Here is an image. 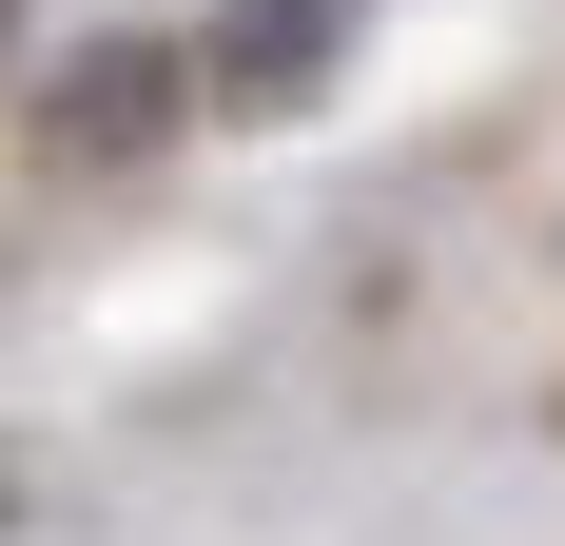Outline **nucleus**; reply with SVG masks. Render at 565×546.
<instances>
[{"label": "nucleus", "mask_w": 565, "mask_h": 546, "mask_svg": "<svg viewBox=\"0 0 565 546\" xmlns=\"http://www.w3.org/2000/svg\"><path fill=\"white\" fill-rule=\"evenodd\" d=\"M351 20H371V0H215L175 59H195V98H254V117H274V98H312V78H332Z\"/></svg>", "instance_id": "f257e3e1"}, {"label": "nucleus", "mask_w": 565, "mask_h": 546, "mask_svg": "<svg viewBox=\"0 0 565 546\" xmlns=\"http://www.w3.org/2000/svg\"><path fill=\"white\" fill-rule=\"evenodd\" d=\"M175 98H195V59L175 40H98V59H58V98H40V157H157Z\"/></svg>", "instance_id": "f03ea898"}, {"label": "nucleus", "mask_w": 565, "mask_h": 546, "mask_svg": "<svg viewBox=\"0 0 565 546\" xmlns=\"http://www.w3.org/2000/svg\"><path fill=\"white\" fill-rule=\"evenodd\" d=\"M0 527H20V489H0Z\"/></svg>", "instance_id": "7ed1b4c3"}, {"label": "nucleus", "mask_w": 565, "mask_h": 546, "mask_svg": "<svg viewBox=\"0 0 565 546\" xmlns=\"http://www.w3.org/2000/svg\"><path fill=\"white\" fill-rule=\"evenodd\" d=\"M0 20H20V0H0Z\"/></svg>", "instance_id": "20e7f679"}]
</instances>
